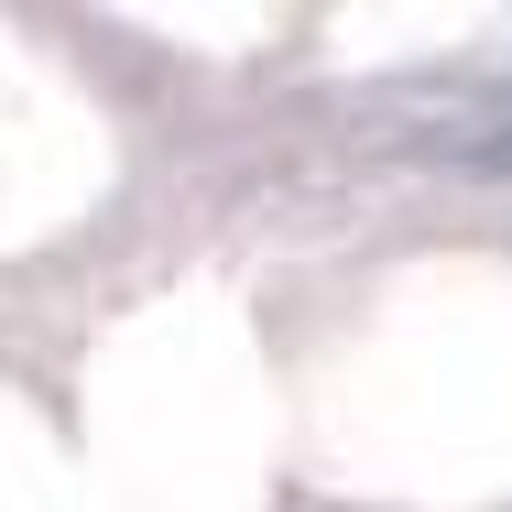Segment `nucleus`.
Returning a JSON list of instances; mask_svg holds the SVG:
<instances>
[{
  "instance_id": "obj_1",
  "label": "nucleus",
  "mask_w": 512,
  "mask_h": 512,
  "mask_svg": "<svg viewBox=\"0 0 512 512\" xmlns=\"http://www.w3.org/2000/svg\"><path fill=\"white\" fill-rule=\"evenodd\" d=\"M458 164H469L480 186H512V120H491V131H469V142H458Z\"/></svg>"
}]
</instances>
